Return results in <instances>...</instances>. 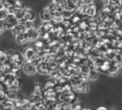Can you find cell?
Segmentation results:
<instances>
[{
  "mask_svg": "<svg viewBox=\"0 0 122 110\" xmlns=\"http://www.w3.org/2000/svg\"><path fill=\"white\" fill-rule=\"evenodd\" d=\"M76 99H77V93H75L73 89L58 93V101L73 103L75 102Z\"/></svg>",
  "mask_w": 122,
  "mask_h": 110,
  "instance_id": "obj_1",
  "label": "cell"
},
{
  "mask_svg": "<svg viewBox=\"0 0 122 110\" xmlns=\"http://www.w3.org/2000/svg\"><path fill=\"white\" fill-rule=\"evenodd\" d=\"M72 89H73L75 93H77V94H78V93H79V94H87V93L90 92L91 87H90V84H89V82H88L87 80L83 79L78 85L73 86Z\"/></svg>",
  "mask_w": 122,
  "mask_h": 110,
  "instance_id": "obj_2",
  "label": "cell"
},
{
  "mask_svg": "<svg viewBox=\"0 0 122 110\" xmlns=\"http://www.w3.org/2000/svg\"><path fill=\"white\" fill-rule=\"evenodd\" d=\"M22 56L26 61H30L37 57H39L40 53L34 49V47H28V48H25L24 50L22 51Z\"/></svg>",
  "mask_w": 122,
  "mask_h": 110,
  "instance_id": "obj_3",
  "label": "cell"
},
{
  "mask_svg": "<svg viewBox=\"0 0 122 110\" xmlns=\"http://www.w3.org/2000/svg\"><path fill=\"white\" fill-rule=\"evenodd\" d=\"M19 22L17 18L13 15V14H9L8 13V15L6 17V18L3 20V23L5 25V27H6V30H11L13 27L15 26V25H17Z\"/></svg>",
  "mask_w": 122,
  "mask_h": 110,
  "instance_id": "obj_4",
  "label": "cell"
},
{
  "mask_svg": "<svg viewBox=\"0 0 122 110\" xmlns=\"http://www.w3.org/2000/svg\"><path fill=\"white\" fill-rule=\"evenodd\" d=\"M48 8H49L50 12L51 14V16H62V7H61V5L57 4L52 1V3H51L49 6H48Z\"/></svg>",
  "mask_w": 122,
  "mask_h": 110,
  "instance_id": "obj_5",
  "label": "cell"
},
{
  "mask_svg": "<svg viewBox=\"0 0 122 110\" xmlns=\"http://www.w3.org/2000/svg\"><path fill=\"white\" fill-rule=\"evenodd\" d=\"M25 34H26V37H27L28 42H33V41H35L36 40H38L40 38L38 30L35 27H32L30 30H28L25 32Z\"/></svg>",
  "mask_w": 122,
  "mask_h": 110,
  "instance_id": "obj_6",
  "label": "cell"
},
{
  "mask_svg": "<svg viewBox=\"0 0 122 110\" xmlns=\"http://www.w3.org/2000/svg\"><path fill=\"white\" fill-rule=\"evenodd\" d=\"M36 70L37 72L41 74H43V75H47L49 74L50 72H51V65L49 63L45 62V61H41L38 65L36 66Z\"/></svg>",
  "mask_w": 122,
  "mask_h": 110,
  "instance_id": "obj_7",
  "label": "cell"
},
{
  "mask_svg": "<svg viewBox=\"0 0 122 110\" xmlns=\"http://www.w3.org/2000/svg\"><path fill=\"white\" fill-rule=\"evenodd\" d=\"M22 69H23V72H24L25 74L27 75H34L35 73H37V70H36V66L34 64H32L30 61H26L25 63H23L22 65Z\"/></svg>",
  "mask_w": 122,
  "mask_h": 110,
  "instance_id": "obj_8",
  "label": "cell"
},
{
  "mask_svg": "<svg viewBox=\"0 0 122 110\" xmlns=\"http://www.w3.org/2000/svg\"><path fill=\"white\" fill-rule=\"evenodd\" d=\"M98 13V8L97 5L95 3L93 4H90V5H87V7H86V15L85 16H87L89 18H95Z\"/></svg>",
  "mask_w": 122,
  "mask_h": 110,
  "instance_id": "obj_9",
  "label": "cell"
},
{
  "mask_svg": "<svg viewBox=\"0 0 122 110\" xmlns=\"http://www.w3.org/2000/svg\"><path fill=\"white\" fill-rule=\"evenodd\" d=\"M35 18H36L35 11L30 7H25L22 21H24V20H32V21H34Z\"/></svg>",
  "mask_w": 122,
  "mask_h": 110,
  "instance_id": "obj_10",
  "label": "cell"
},
{
  "mask_svg": "<svg viewBox=\"0 0 122 110\" xmlns=\"http://www.w3.org/2000/svg\"><path fill=\"white\" fill-rule=\"evenodd\" d=\"M40 18L42 22H48V21H51V14L50 12L48 6L44 7L41 10L40 12Z\"/></svg>",
  "mask_w": 122,
  "mask_h": 110,
  "instance_id": "obj_11",
  "label": "cell"
},
{
  "mask_svg": "<svg viewBox=\"0 0 122 110\" xmlns=\"http://www.w3.org/2000/svg\"><path fill=\"white\" fill-rule=\"evenodd\" d=\"M24 7H25L24 4H23L21 1L18 0L15 4H13V5L9 6L8 7H6V9H7V11H8L9 14H15L18 10L22 9V8H24Z\"/></svg>",
  "mask_w": 122,
  "mask_h": 110,
  "instance_id": "obj_12",
  "label": "cell"
},
{
  "mask_svg": "<svg viewBox=\"0 0 122 110\" xmlns=\"http://www.w3.org/2000/svg\"><path fill=\"white\" fill-rule=\"evenodd\" d=\"M11 31V33H12V35L14 36H16V35H18V34H22V33H24L26 32V29H25L24 25L22 24V22H18L17 25H15L14 27H13L12 29L10 30Z\"/></svg>",
  "mask_w": 122,
  "mask_h": 110,
  "instance_id": "obj_13",
  "label": "cell"
},
{
  "mask_svg": "<svg viewBox=\"0 0 122 110\" xmlns=\"http://www.w3.org/2000/svg\"><path fill=\"white\" fill-rule=\"evenodd\" d=\"M1 109H15V101L6 98L0 103Z\"/></svg>",
  "mask_w": 122,
  "mask_h": 110,
  "instance_id": "obj_14",
  "label": "cell"
},
{
  "mask_svg": "<svg viewBox=\"0 0 122 110\" xmlns=\"http://www.w3.org/2000/svg\"><path fill=\"white\" fill-rule=\"evenodd\" d=\"M98 75H99V73L97 69H93V68H90L89 69V72L87 73V76H86V80H89V81H95L98 78Z\"/></svg>",
  "mask_w": 122,
  "mask_h": 110,
  "instance_id": "obj_15",
  "label": "cell"
},
{
  "mask_svg": "<svg viewBox=\"0 0 122 110\" xmlns=\"http://www.w3.org/2000/svg\"><path fill=\"white\" fill-rule=\"evenodd\" d=\"M15 40H16V43L18 45H24L28 42V40H27V37H26V34L22 33V34H18V35H16L15 36Z\"/></svg>",
  "mask_w": 122,
  "mask_h": 110,
  "instance_id": "obj_16",
  "label": "cell"
},
{
  "mask_svg": "<svg viewBox=\"0 0 122 110\" xmlns=\"http://www.w3.org/2000/svg\"><path fill=\"white\" fill-rule=\"evenodd\" d=\"M55 86H56V81L51 78L44 84V89H54Z\"/></svg>",
  "mask_w": 122,
  "mask_h": 110,
  "instance_id": "obj_17",
  "label": "cell"
},
{
  "mask_svg": "<svg viewBox=\"0 0 122 110\" xmlns=\"http://www.w3.org/2000/svg\"><path fill=\"white\" fill-rule=\"evenodd\" d=\"M7 15H8V11H7V9L6 7L0 9V21H3Z\"/></svg>",
  "mask_w": 122,
  "mask_h": 110,
  "instance_id": "obj_18",
  "label": "cell"
},
{
  "mask_svg": "<svg viewBox=\"0 0 122 110\" xmlns=\"http://www.w3.org/2000/svg\"><path fill=\"white\" fill-rule=\"evenodd\" d=\"M17 1H18V0H3V3H4V6H5V7H8L9 6H11V5H13V4H15Z\"/></svg>",
  "mask_w": 122,
  "mask_h": 110,
  "instance_id": "obj_19",
  "label": "cell"
},
{
  "mask_svg": "<svg viewBox=\"0 0 122 110\" xmlns=\"http://www.w3.org/2000/svg\"><path fill=\"white\" fill-rule=\"evenodd\" d=\"M84 106H83V105H82V103H73V105H72V109L73 110H78V109H82Z\"/></svg>",
  "mask_w": 122,
  "mask_h": 110,
  "instance_id": "obj_20",
  "label": "cell"
},
{
  "mask_svg": "<svg viewBox=\"0 0 122 110\" xmlns=\"http://www.w3.org/2000/svg\"><path fill=\"white\" fill-rule=\"evenodd\" d=\"M6 30H7L6 29V27H5V25L3 23V21H0V35L3 34V33H5Z\"/></svg>",
  "mask_w": 122,
  "mask_h": 110,
  "instance_id": "obj_21",
  "label": "cell"
},
{
  "mask_svg": "<svg viewBox=\"0 0 122 110\" xmlns=\"http://www.w3.org/2000/svg\"><path fill=\"white\" fill-rule=\"evenodd\" d=\"M83 4H86V5H90V4H93L95 3V0H81Z\"/></svg>",
  "mask_w": 122,
  "mask_h": 110,
  "instance_id": "obj_22",
  "label": "cell"
},
{
  "mask_svg": "<svg viewBox=\"0 0 122 110\" xmlns=\"http://www.w3.org/2000/svg\"><path fill=\"white\" fill-rule=\"evenodd\" d=\"M53 2H55V3H57V4H59V5H62V3L65 1V0H52Z\"/></svg>",
  "mask_w": 122,
  "mask_h": 110,
  "instance_id": "obj_23",
  "label": "cell"
},
{
  "mask_svg": "<svg viewBox=\"0 0 122 110\" xmlns=\"http://www.w3.org/2000/svg\"><path fill=\"white\" fill-rule=\"evenodd\" d=\"M5 6H4V3H3V0H0V9L4 8Z\"/></svg>",
  "mask_w": 122,
  "mask_h": 110,
  "instance_id": "obj_24",
  "label": "cell"
},
{
  "mask_svg": "<svg viewBox=\"0 0 122 110\" xmlns=\"http://www.w3.org/2000/svg\"><path fill=\"white\" fill-rule=\"evenodd\" d=\"M97 109H104V110H107V108H105V106H99Z\"/></svg>",
  "mask_w": 122,
  "mask_h": 110,
  "instance_id": "obj_25",
  "label": "cell"
},
{
  "mask_svg": "<svg viewBox=\"0 0 122 110\" xmlns=\"http://www.w3.org/2000/svg\"><path fill=\"white\" fill-rule=\"evenodd\" d=\"M103 1H104L105 3H106V2H107V0H103Z\"/></svg>",
  "mask_w": 122,
  "mask_h": 110,
  "instance_id": "obj_26",
  "label": "cell"
},
{
  "mask_svg": "<svg viewBox=\"0 0 122 110\" xmlns=\"http://www.w3.org/2000/svg\"><path fill=\"white\" fill-rule=\"evenodd\" d=\"M0 41H1V37H0Z\"/></svg>",
  "mask_w": 122,
  "mask_h": 110,
  "instance_id": "obj_27",
  "label": "cell"
}]
</instances>
